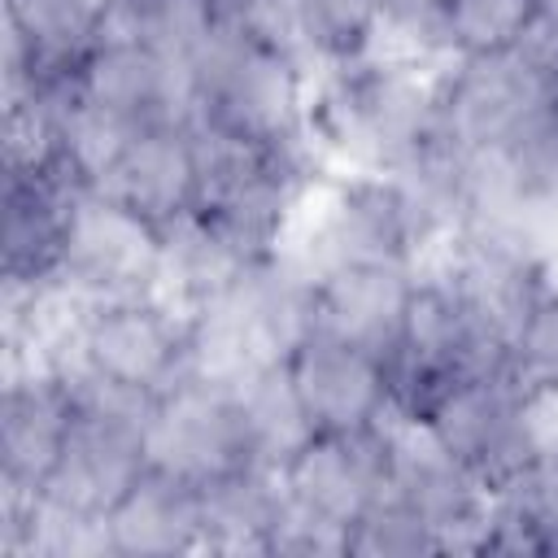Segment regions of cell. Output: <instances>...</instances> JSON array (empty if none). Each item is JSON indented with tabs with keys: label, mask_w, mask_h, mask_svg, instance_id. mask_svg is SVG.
Masks as SVG:
<instances>
[{
	"label": "cell",
	"mask_w": 558,
	"mask_h": 558,
	"mask_svg": "<svg viewBox=\"0 0 558 558\" xmlns=\"http://www.w3.org/2000/svg\"><path fill=\"white\" fill-rule=\"evenodd\" d=\"M388 493L418 510L436 536V554H484L488 545V484L445 449L427 418L388 410L379 418Z\"/></svg>",
	"instance_id": "cell-7"
},
{
	"label": "cell",
	"mask_w": 558,
	"mask_h": 558,
	"mask_svg": "<svg viewBox=\"0 0 558 558\" xmlns=\"http://www.w3.org/2000/svg\"><path fill=\"white\" fill-rule=\"evenodd\" d=\"M349 536L344 523L288 493L270 527V558H349Z\"/></svg>",
	"instance_id": "cell-28"
},
{
	"label": "cell",
	"mask_w": 558,
	"mask_h": 558,
	"mask_svg": "<svg viewBox=\"0 0 558 558\" xmlns=\"http://www.w3.org/2000/svg\"><path fill=\"white\" fill-rule=\"evenodd\" d=\"M288 484L266 466H235L201 488V554L270 558V527Z\"/></svg>",
	"instance_id": "cell-21"
},
{
	"label": "cell",
	"mask_w": 558,
	"mask_h": 558,
	"mask_svg": "<svg viewBox=\"0 0 558 558\" xmlns=\"http://www.w3.org/2000/svg\"><path fill=\"white\" fill-rule=\"evenodd\" d=\"M257 262L248 257L205 209H192L174 222L161 227V283L157 296L174 301L179 310L196 314L214 296H222L244 266Z\"/></svg>",
	"instance_id": "cell-22"
},
{
	"label": "cell",
	"mask_w": 558,
	"mask_h": 558,
	"mask_svg": "<svg viewBox=\"0 0 558 558\" xmlns=\"http://www.w3.org/2000/svg\"><path fill=\"white\" fill-rule=\"evenodd\" d=\"M78 92L131 131L192 122L187 65L153 52L140 39H96L78 65Z\"/></svg>",
	"instance_id": "cell-13"
},
{
	"label": "cell",
	"mask_w": 558,
	"mask_h": 558,
	"mask_svg": "<svg viewBox=\"0 0 558 558\" xmlns=\"http://www.w3.org/2000/svg\"><path fill=\"white\" fill-rule=\"evenodd\" d=\"M558 126V74L527 48L453 57L440 70V140L453 153L519 144Z\"/></svg>",
	"instance_id": "cell-4"
},
{
	"label": "cell",
	"mask_w": 558,
	"mask_h": 558,
	"mask_svg": "<svg viewBox=\"0 0 558 558\" xmlns=\"http://www.w3.org/2000/svg\"><path fill=\"white\" fill-rule=\"evenodd\" d=\"M314 336V275L292 248H275L192 314L187 375L235 388L270 362H288Z\"/></svg>",
	"instance_id": "cell-2"
},
{
	"label": "cell",
	"mask_w": 558,
	"mask_h": 558,
	"mask_svg": "<svg viewBox=\"0 0 558 558\" xmlns=\"http://www.w3.org/2000/svg\"><path fill=\"white\" fill-rule=\"evenodd\" d=\"M52 279L83 305L157 296L161 227L109 192L83 187L70 209L65 248Z\"/></svg>",
	"instance_id": "cell-8"
},
{
	"label": "cell",
	"mask_w": 558,
	"mask_h": 558,
	"mask_svg": "<svg viewBox=\"0 0 558 558\" xmlns=\"http://www.w3.org/2000/svg\"><path fill=\"white\" fill-rule=\"evenodd\" d=\"M318 279L344 262H410L418 266V240L405 201L388 170H336L305 205L288 244Z\"/></svg>",
	"instance_id": "cell-6"
},
{
	"label": "cell",
	"mask_w": 558,
	"mask_h": 558,
	"mask_svg": "<svg viewBox=\"0 0 558 558\" xmlns=\"http://www.w3.org/2000/svg\"><path fill=\"white\" fill-rule=\"evenodd\" d=\"M418 283L410 262H344L314 279V331L392 362Z\"/></svg>",
	"instance_id": "cell-14"
},
{
	"label": "cell",
	"mask_w": 558,
	"mask_h": 558,
	"mask_svg": "<svg viewBox=\"0 0 558 558\" xmlns=\"http://www.w3.org/2000/svg\"><path fill=\"white\" fill-rule=\"evenodd\" d=\"M187 74L192 122L248 144H292L310 135V74L235 17H222Z\"/></svg>",
	"instance_id": "cell-3"
},
{
	"label": "cell",
	"mask_w": 558,
	"mask_h": 558,
	"mask_svg": "<svg viewBox=\"0 0 558 558\" xmlns=\"http://www.w3.org/2000/svg\"><path fill=\"white\" fill-rule=\"evenodd\" d=\"M418 554H436V536L427 519L384 488L379 501L353 523L349 558H418Z\"/></svg>",
	"instance_id": "cell-27"
},
{
	"label": "cell",
	"mask_w": 558,
	"mask_h": 558,
	"mask_svg": "<svg viewBox=\"0 0 558 558\" xmlns=\"http://www.w3.org/2000/svg\"><path fill=\"white\" fill-rule=\"evenodd\" d=\"M74 427V392L52 371L0 379V484L44 493Z\"/></svg>",
	"instance_id": "cell-16"
},
{
	"label": "cell",
	"mask_w": 558,
	"mask_h": 558,
	"mask_svg": "<svg viewBox=\"0 0 558 558\" xmlns=\"http://www.w3.org/2000/svg\"><path fill=\"white\" fill-rule=\"evenodd\" d=\"M231 397H235V414H240L244 449H248L253 466L283 475L296 462V453L318 436L310 423V410L292 384L288 362L257 366L253 375H244L231 388Z\"/></svg>",
	"instance_id": "cell-23"
},
{
	"label": "cell",
	"mask_w": 558,
	"mask_h": 558,
	"mask_svg": "<svg viewBox=\"0 0 558 558\" xmlns=\"http://www.w3.org/2000/svg\"><path fill=\"white\" fill-rule=\"evenodd\" d=\"M288 371L314 432H371L392 410L388 362L336 336H305V344L288 357Z\"/></svg>",
	"instance_id": "cell-15"
},
{
	"label": "cell",
	"mask_w": 558,
	"mask_h": 558,
	"mask_svg": "<svg viewBox=\"0 0 558 558\" xmlns=\"http://www.w3.org/2000/svg\"><path fill=\"white\" fill-rule=\"evenodd\" d=\"M192 314L166 296L92 305L83 318V366L113 384L161 397L187 375ZM74 371V375H78Z\"/></svg>",
	"instance_id": "cell-11"
},
{
	"label": "cell",
	"mask_w": 558,
	"mask_h": 558,
	"mask_svg": "<svg viewBox=\"0 0 558 558\" xmlns=\"http://www.w3.org/2000/svg\"><path fill=\"white\" fill-rule=\"evenodd\" d=\"M314 74L331 61L362 57L379 44V0H305Z\"/></svg>",
	"instance_id": "cell-26"
},
{
	"label": "cell",
	"mask_w": 558,
	"mask_h": 558,
	"mask_svg": "<svg viewBox=\"0 0 558 558\" xmlns=\"http://www.w3.org/2000/svg\"><path fill=\"white\" fill-rule=\"evenodd\" d=\"M549 462H554V475H558V440L549 445Z\"/></svg>",
	"instance_id": "cell-32"
},
{
	"label": "cell",
	"mask_w": 558,
	"mask_h": 558,
	"mask_svg": "<svg viewBox=\"0 0 558 558\" xmlns=\"http://www.w3.org/2000/svg\"><path fill=\"white\" fill-rule=\"evenodd\" d=\"M222 17L218 0H118L96 26V39H140L153 52L192 65Z\"/></svg>",
	"instance_id": "cell-24"
},
{
	"label": "cell",
	"mask_w": 558,
	"mask_h": 558,
	"mask_svg": "<svg viewBox=\"0 0 558 558\" xmlns=\"http://www.w3.org/2000/svg\"><path fill=\"white\" fill-rule=\"evenodd\" d=\"M96 187L118 196L157 227L201 209V153L192 126L135 131Z\"/></svg>",
	"instance_id": "cell-18"
},
{
	"label": "cell",
	"mask_w": 558,
	"mask_h": 558,
	"mask_svg": "<svg viewBox=\"0 0 558 558\" xmlns=\"http://www.w3.org/2000/svg\"><path fill=\"white\" fill-rule=\"evenodd\" d=\"M519 48H527L545 70L558 74V0H536V13L527 22Z\"/></svg>",
	"instance_id": "cell-30"
},
{
	"label": "cell",
	"mask_w": 558,
	"mask_h": 558,
	"mask_svg": "<svg viewBox=\"0 0 558 558\" xmlns=\"http://www.w3.org/2000/svg\"><path fill=\"white\" fill-rule=\"evenodd\" d=\"M87 183L65 166L52 161L44 170L4 174V227H0V275L4 279H52L70 209Z\"/></svg>",
	"instance_id": "cell-17"
},
{
	"label": "cell",
	"mask_w": 558,
	"mask_h": 558,
	"mask_svg": "<svg viewBox=\"0 0 558 558\" xmlns=\"http://www.w3.org/2000/svg\"><path fill=\"white\" fill-rule=\"evenodd\" d=\"M545 414L549 405L532 397L510 366H501L458 379L423 418L449 453H458L488 488H497L558 440Z\"/></svg>",
	"instance_id": "cell-5"
},
{
	"label": "cell",
	"mask_w": 558,
	"mask_h": 558,
	"mask_svg": "<svg viewBox=\"0 0 558 558\" xmlns=\"http://www.w3.org/2000/svg\"><path fill=\"white\" fill-rule=\"evenodd\" d=\"M445 61L371 48L310 78V135L336 170H392L440 140Z\"/></svg>",
	"instance_id": "cell-1"
},
{
	"label": "cell",
	"mask_w": 558,
	"mask_h": 558,
	"mask_svg": "<svg viewBox=\"0 0 558 558\" xmlns=\"http://www.w3.org/2000/svg\"><path fill=\"white\" fill-rule=\"evenodd\" d=\"M283 484L292 497L305 506L323 510L327 519L353 523L379 501L388 488V458H384V436L379 427L371 432H318L296 462L283 471Z\"/></svg>",
	"instance_id": "cell-19"
},
{
	"label": "cell",
	"mask_w": 558,
	"mask_h": 558,
	"mask_svg": "<svg viewBox=\"0 0 558 558\" xmlns=\"http://www.w3.org/2000/svg\"><path fill=\"white\" fill-rule=\"evenodd\" d=\"M218 4H222V13H235V9L244 4V0H218Z\"/></svg>",
	"instance_id": "cell-31"
},
{
	"label": "cell",
	"mask_w": 558,
	"mask_h": 558,
	"mask_svg": "<svg viewBox=\"0 0 558 558\" xmlns=\"http://www.w3.org/2000/svg\"><path fill=\"white\" fill-rule=\"evenodd\" d=\"M423 61H449L440 39V0H379V44Z\"/></svg>",
	"instance_id": "cell-29"
},
{
	"label": "cell",
	"mask_w": 558,
	"mask_h": 558,
	"mask_svg": "<svg viewBox=\"0 0 558 558\" xmlns=\"http://www.w3.org/2000/svg\"><path fill=\"white\" fill-rule=\"evenodd\" d=\"M109 532L118 558L201 554V488L148 466L109 510Z\"/></svg>",
	"instance_id": "cell-20"
},
{
	"label": "cell",
	"mask_w": 558,
	"mask_h": 558,
	"mask_svg": "<svg viewBox=\"0 0 558 558\" xmlns=\"http://www.w3.org/2000/svg\"><path fill=\"white\" fill-rule=\"evenodd\" d=\"M427 266L445 275L471 327L506 357L514 353V340L523 336L545 292L558 283V270L545 266L541 257L514 244L488 240V235H471V231L453 235Z\"/></svg>",
	"instance_id": "cell-10"
},
{
	"label": "cell",
	"mask_w": 558,
	"mask_h": 558,
	"mask_svg": "<svg viewBox=\"0 0 558 558\" xmlns=\"http://www.w3.org/2000/svg\"><path fill=\"white\" fill-rule=\"evenodd\" d=\"M532 13L536 0H440V39L449 61L514 48Z\"/></svg>",
	"instance_id": "cell-25"
},
{
	"label": "cell",
	"mask_w": 558,
	"mask_h": 558,
	"mask_svg": "<svg viewBox=\"0 0 558 558\" xmlns=\"http://www.w3.org/2000/svg\"><path fill=\"white\" fill-rule=\"evenodd\" d=\"M501 366H510V357L497 353L471 327V318L458 305L445 275L423 266L414 296H410V310H405L401 344L388 362L392 405L423 418L458 379L480 375V371H501Z\"/></svg>",
	"instance_id": "cell-9"
},
{
	"label": "cell",
	"mask_w": 558,
	"mask_h": 558,
	"mask_svg": "<svg viewBox=\"0 0 558 558\" xmlns=\"http://www.w3.org/2000/svg\"><path fill=\"white\" fill-rule=\"evenodd\" d=\"M148 466L196 488H205L209 480L235 466H248L244 427L231 388L196 375L170 384L148 418Z\"/></svg>",
	"instance_id": "cell-12"
}]
</instances>
